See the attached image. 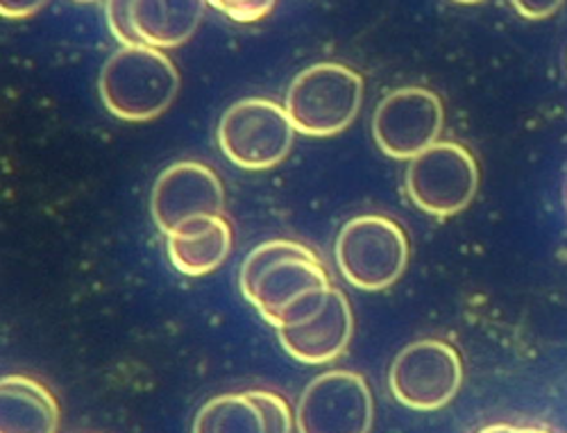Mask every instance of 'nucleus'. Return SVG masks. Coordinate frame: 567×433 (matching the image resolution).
Listing matches in <instances>:
<instances>
[{"mask_svg":"<svg viewBox=\"0 0 567 433\" xmlns=\"http://www.w3.org/2000/svg\"><path fill=\"white\" fill-rule=\"evenodd\" d=\"M239 283L244 298L275 329L311 320L332 288L318 255L289 238L255 248L241 266Z\"/></svg>","mask_w":567,"mask_h":433,"instance_id":"nucleus-1","label":"nucleus"},{"mask_svg":"<svg viewBox=\"0 0 567 433\" xmlns=\"http://www.w3.org/2000/svg\"><path fill=\"white\" fill-rule=\"evenodd\" d=\"M223 182L216 171L203 162H177L168 166L153 186L151 214L164 234L194 216L223 214Z\"/></svg>","mask_w":567,"mask_h":433,"instance_id":"nucleus-10","label":"nucleus"},{"mask_svg":"<svg viewBox=\"0 0 567 433\" xmlns=\"http://www.w3.org/2000/svg\"><path fill=\"white\" fill-rule=\"evenodd\" d=\"M406 196L424 214L447 220L470 207L480 190V166L458 141H436L409 162Z\"/></svg>","mask_w":567,"mask_h":433,"instance_id":"nucleus-6","label":"nucleus"},{"mask_svg":"<svg viewBox=\"0 0 567 433\" xmlns=\"http://www.w3.org/2000/svg\"><path fill=\"white\" fill-rule=\"evenodd\" d=\"M445 110L439 95L424 86H402L377 105L372 136L386 157L411 162L439 141Z\"/></svg>","mask_w":567,"mask_h":433,"instance_id":"nucleus-8","label":"nucleus"},{"mask_svg":"<svg viewBox=\"0 0 567 433\" xmlns=\"http://www.w3.org/2000/svg\"><path fill=\"white\" fill-rule=\"evenodd\" d=\"M207 0H134L132 23L141 41L177 48L192 39L205 17Z\"/></svg>","mask_w":567,"mask_h":433,"instance_id":"nucleus-14","label":"nucleus"},{"mask_svg":"<svg viewBox=\"0 0 567 433\" xmlns=\"http://www.w3.org/2000/svg\"><path fill=\"white\" fill-rule=\"evenodd\" d=\"M132 3L134 0H105V14H107V25L112 34L123 43V45H138L144 43L132 23Z\"/></svg>","mask_w":567,"mask_h":433,"instance_id":"nucleus-17","label":"nucleus"},{"mask_svg":"<svg viewBox=\"0 0 567 433\" xmlns=\"http://www.w3.org/2000/svg\"><path fill=\"white\" fill-rule=\"evenodd\" d=\"M374 402L365 379L352 370L318 374L298 402L296 431L302 433H368Z\"/></svg>","mask_w":567,"mask_h":433,"instance_id":"nucleus-9","label":"nucleus"},{"mask_svg":"<svg viewBox=\"0 0 567 433\" xmlns=\"http://www.w3.org/2000/svg\"><path fill=\"white\" fill-rule=\"evenodd\" d=\"M207 3L236 23H257L272 12L277 0H207Z\"/></svg>","mask_w":567,"mask_h":433,"instance_id":"nucleus-16","label":"nucleus"},{"mask_svg":"<svg viewBox=\"0 0 567 433\" xmlns=\"http://www.w3.org/2000/svg\"><path fill=\"white\" fill-rule=\"evenodd\" d=\"M73 3H101V0H73Z\"/></svg>","mask_w":567,"mask_h":433,"instance_id":"nucleus-21","label":"nucleus"},{"mask_svg":"<svg viewBox=\"0 0 567 433\" xmlns=\"http://www.w3.org/2000/svg\"><path fill=\"white\" fill-rule=\"evenodd\" d=\"M452 3H461V6H477V3H484V0H452Z\"/></svg>","mask_w":567,"mask_h":433,"instance_id":"nucleus-20","label":"nucleus"},{"mask_svg":"<svg viewBox=\"0 0 567 433\" xmlns=\"http://www.w3.org/2000/svg\"><path fill=\"white\" fill-rule=\"evenodd\" d=\"M565 0H511L513 10L529 21H545L554 17Z\"/></svg>","mask_w":567,"mask_h":433,"instance_id":"nucleus-18","label":"nucleus"},{"mask_svg":"<svg viewBox=\"0 0 567 433\" xmlns=\"http://www.w3.org/2000/svg\"><path fill=\"white\" fill-rule=\"evenodd\" d=\"M343 279L365 293L391 288L409 266V236L389 216L365 214L348 220L337 238Z\"/></svg>","mask_w":567,"mask_h":433,"instance_id":"nucleus-4","label":"nucleus"},{"mask_svg":"<svg viewBox=\"0 0 567 433\" xmlns=\"http://www.w3.org/2000/svg\"><path fill=\"white\" fill-rule=\"evenodd\" d=\"M166 236L171 264L186 277H205L218 270L234 244L231 225L223 214L194 216Z\"/></svg>","mask_w":567,"mask_h":433,"instance_id":"nucleus-12","label":"nucleus"},{"mask_svg":"<svg viewBox=\"0 0 567 433\" xmlns=\"http://www.w3.org/2000/svg\"><path fill=\"white\" fill-rule=\"evenodd\" d=\"M363 105V78L337 62H322L293 78L287 107L296 130L305 136H334L348 130Z\"/></svg>","mask_w":567,"mask_h":433,"instance_id":"nucleus-3","label":"nucleus"},{"mask_svg":"<svg viewBox=\"0 0 567 433\" xmlns=\"http://www.w3.org/2000/svg\"><path fill=\"white\" fill-rule=\"evenodd\" d=\"M196 433H266L261 391L209 400L196 415Z\"/></svg>","mask_w":567,"mask_h":433,"instance_id":"nucleus-15","label":"nucleus"},{"mask_svg":"<svg viewBox=\"0 0 567 433\" xmlns=\"http://www.w3.org/2000/svg\"><path fill=\"white\" fill-rule=\"evenodd\" d=\"M354 333L352 307L339 288H329L322 309L307 322L279 327L281 348L305 365L337 361L350 346Z\"/></svg>","mask_w":567,"mask_h":433,"instance_id":"nucleus-11","label":"nucleus"},{"mask_svg":"<svg viewBox=\"0 0 567 433\" xmlns=\"http://www.w3.org/2000/svg\"><path fill=\"white\" fill-rule=\"evenodd\" d=\"M45 6H49V0H0V14L8 21H21L34 17Z\"/></svg>","mask_w":567,"mask_h":433,"instance_id":"nucleus-19","label":"nucleus"},{"mask_svg":"<svg viewBox=\"0 0 567 433\" xmlns=\"http://www.w3.org/2000/svg\"><path fill=\"white\" fill-rule=\"evenodd\" d=\"M179 91V71L162 48L123 45L105 62L99 93L105 110L127 123L162 116Z\"/></svg>","mask_w":567,"mask_h":433,"instance_id":"nucleus-2","label":"nucleus"},{"mask_svg":"<svg viewBox=\"0 0 567 433\" xmlns=\"http://www.w3.org/2000/svg\"><path fill=\"white\" fill-rule=\"evenodd\" d=\"M296 132L287 107L268 99H244L220 116L216 138L234 166L268 171L289 157Z\"/></svg>","mask_w":567,"mask_h":433,"instance_id":"nucleus-5","label":"nucleus"},{"mask_svg":"<svg viewBox=\"0 0 567 433\" xmlns=\"http://www.w3.org/2000/svg\"><path fill=\"white\" fill-rule=\"evenodd\" d=\"M60 404L41 381L23 374L0 379V431L3 433H55Z\"/></svg>","mask_w":567,"mask_h":433,"instance_id":"nucleus-13","label":"nucleus"},{"mask_svg":"<svg viewBox=\"0 0 567 433\" xmlns=\"http://www.w3.org/2000/svg\"><path fill=\"white\" fill-rule=\"evenodd\" d=\"M463 363L458 352L439 339L415 341L395 357L389 386L393 398L413 411H439L461 391Z\"/></svg>","mask_w":567,"mask_h":433,"instance_id":"nucleus-7","label":"nucleus"}]
</instances>
